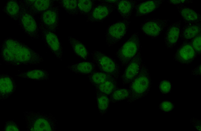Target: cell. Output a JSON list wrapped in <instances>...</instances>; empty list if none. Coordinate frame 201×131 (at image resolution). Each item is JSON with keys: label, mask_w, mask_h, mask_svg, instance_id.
Returning a JSON list of instances; mask_svg holds the SVG:
<instances>
[{"label": "cell", "mask_w": 201, "mask_h": 131, "mask_svg": "<svg viewBox=\"0 0 201 131\" xmlns=\"http://www.w3.org/2000/svg\"><path fill=\"white\" fill-rule=\"evenodd\" d=\"M201 64H199L195 68L192 70L191 71L192 75L196 76L201 75Z\"/></svg>", "instance_id": "cell-37"}, {"label": "cell", "mask_w": 201, "mask_h": 131, "mask_svg": "<svg viewBox=\"0 0 201 131\" xmlns=\"http://www.w3.org/2000/svg\"><path fill=\"white\" fill-rule=\"evenodd\" d=\"M152 84L149 69L143 62L138 72L129 84L130 96L126 101L131 104L144 97L150 91Z\"/></svg>", "instance_id": "cell-2"}, {"label": "cell", "mask_w": 201, "mask_h": 131, "mask_svg": "<svg viewBox=\"0 0 201 131\" xmlns=\"http://www.w3.org/2000/svg\"><path fill=\"white\" fill-rule=\"evenodd\" d=\"M0 57L5 64L13 66L38 65L43 62L42 57L20 40L8 37L0 46Z\"/></svg>", "instance_id": "cell-1"}, {"label": "cell", "mask_w": 201, "mask_h": 131, "mask_svg": "<svg viewBox=\"0 0 201 131\" xmlns=\"http://www.w3.org/2000/svg\"><path fill=\"white\" fill-rule=\"evenodd\" d=\"M87 76L89 82L94 87L107 80L116 79L110 75L100 71H95Z\"/></svg>", "instance_id": "cell-28"}, {"label": "cell", "mask_w": 201, "mask_h": 131, "mask_svg": "<svg viewBox=\"0 0 201 131\" xmlns=\"http://www.w3.org/2000/svg\"><path fill=\"white\" fill-rule=\"evenodd\" d=\"M190 41L198 56L201 54V34L198 35Z\"/></svg>", "instance_id": "cell-31"}, {"label": "cell", "mask_w": 201, "mask_h": 131, "mask_svg": "<svg viewBox=\"0 0 201 131\" xmlns=\"http://www.w3.org/2000/svg\"><path fill=\"white\" fill-rule=\"evenodd\" d=\"M161 110L165 112H168L172 111L174 107L173 104L169 101H164L161 103L159 105Z\"/></svg>", "instance_id": "cell-34"}, {"label": "cell", "mask_w": 201, "mask_h": 131, "mask_svg": "<svg viewBox=\"0 0 201 131\" xmlns=\"http://www.w3.org/2000/svg\"><path fill=\"white\" fill-rule=\"evenodd\" d=\"M142 47L138 32H135L117 49L115 53L121 65L125 67L139 52Z\"/></svg>", "instance_id": "cell-4"}, {"label": "cell", "mask_w": 201, "mask_h": 131, "mask_svg": "<svg viewBox=\"0 0 201 131\" xmlns=\"http://www.w3.org/2000/svg\"><path fill=\"white\" fill-rule=\"evenodd\" d=\"M130 24L129 20L123 19L108 26L105 35V40L108 47L116 44L125 37Z\"/></svg>", "instance_id": "cell-6"}, {"label": "cell", "mask_w": 201, "mask_h": 131, "mask_svg": "<svg viewBox=\"0 0 201 131\" xmlns=\"http://www.w3.org/2000/svg\"><path fill=\"white\" fill-rule=\"evenodd\" d=\"M16 76L35 81H47L49 79L48 72L44 69H30L19 73Z\"/></svg>", "instance_id": "cell-20"}, {"label": "cell", "mask_w": 201, "mask_h": 131, "mask_svg": "<svg viewBox=\"0 0 201 131\" xmlns=\"http://www.w3.org/2000/svg\"><path fill=\"white\" fill-rule=\"evenodd\" d=\"M164 1L163 0H147L137 4L135 7V17H139L154 12Z\"/></svg>", "instance_id": "cell-17"}, {"label": "cell", "mask_w": 201, "mask_h": 131, "mask_svg": "<svg viewBox=\"0 0 201 131\" xmlns=\"http://www.w3.org/2000/svg\"><path fill=\"white\" fill-rule=\"evenodd\" d=\"M21 7L34 16L54 5L55 0H18Z\"/></svg>", "instance_id": "cell-13"}, {"label": "cell", "mask_w": 201, "mask_h": 131, "mask_svg": "<svg viewBox=\"0 0 201 131\" xmlns=\"http://www.w3.org/2000/svg\"><path fill=\"white\" fill-rule=\"evenodd\" d=\"M96 0H78L79 15L87 18L96 4Z\"/></svg>", "instance_id": "cell-29"}, {"label": "cell", "mask_w": 201, "mask_h": 131, "mask_svg": "<svg viewBox=\"0 0 201 131\" xmlns=\"http://www.w3.org/2000/svg\"><path fill=\"white\" fill-rule=\"evenodd\" d=\"M169 19H147L141 23L140 29L145 36L152 39H156L169 25Z\"/></svg>", "instance_id": "cell-10"}, {"label": "cell", "mask_w": 201, "mask_h": 131, "mask_svg": "<svg viewBox=\"0 0 201 131\" xmlns=\"http://www.w3.org/2000/svg\"><path fill=\"white\" fill-rule=\"evenodd\" d=\"M190 122L197 130H201V120L200 119L193 118L190 120Z\"/></svg>", "instance_id": "cell-36"}, {"label": "cell", "mask_w": 201, "mask_h": 131, "mask_svg": "<svg viewBox=\"0 0 201 131\" xmlns=\"http://www.w3.org/2000/svg\"><path fill=\"white\" fill-rule=\"evenodd\" d=\"M95 91V99L99 114L104 116L107 114L110 103L109 96L99 91Z\"/></svg>", "instance_id": "cell-25"}, {"label": "cell", "mask_w": 201, "mask_h": 131, "mask_svg": "<svg viewBox=\"0 0 201 131\" xmlns=\"http://www.w3.org/2000/svg\"><path fill=\"white\" fill-rule=\"evenodd\" d=\"M91 54L92 62L100 71L118 79L120 74V67L115 59L99 51H93Z\"/></svg>", "instance_id": "cell-5"}, {"label": "cell", "mask_w": 201, "mask_h": 131, "mask_svg": "<svg viewBox=\"0 0 201 131\" xmlns=\"http://www.w3.org/2000/svg\"><path fill=\"white\" fill-rule=\"evenodd\" d=\"M17 86L14 78L7 74L0 75V100L11 97L15 91Z\"/></svg>", "instance_id": "cell-16"}, {"label": "cell", "mask_w": 201, "mask_h": 131, "mask_svg": "<svg viewBox=\"0 0 201 131\" xmlns=\"http://www.w3.org/2000/svg\"><path fill=\"white\" fill-rule=\"evenodd\" d=\"M23 113L27 130L55 131L57 129L58 120L51 114L33 111Z\"/></svg>", "instance_id": "cell-3"}, {"label": "cell", "mask_w": 201, "mask_h": 131, "mask_svg": "<svg viewBox=\"0 0 201 131\" xmlns=\"http://www.w3.org/2000/svg\"><path fill=\"white\" fill-rule=\"evenodd\" d=\"M197 57L190 41H184L177 49L173 58L180 64L186 65L192 62Z\"/></svg>", "instance_id": "cell-12"}, {"label": "cell", "mask_w": 201, "mask_h": 131, "mask_svg": "<svg viewBox=\"0 0 201 131\" xmlns=\"http://www.w3.org/2000/svg\"><path fill=\"white\" fill-rule=\"evenodd\" d=\"M20 128L18 123L14 122L13 120H10L6 121L5 123L4 127L2 130L3 131H20Z\"/></svg>", "instance_id": "cell-32"}, {"label": "cell", "mask_w": 201, "mask_h": 131, "mask_svg": "<svg viewBox=\"0 0 201 131\" xmlns=\"http://www.w3.org/2000/svg\"><path fill=\"white\" fill-rule=\"evenodd\" d=\"M118 1L97 0L98 3L86 18L87 22L94 23L104 21L116 9Z\"/></svg>", "instance_id": "cell-7"}, {"label": "cell", "mask_w": 201, "mask_h": 131, "mask_svg": "<svg viewBox=\"0 0 201 131\" xmlns=\"http://www.w3.org/2000/svg\"><path fill=\"white\" fill-rule=\"evenodd\" d=\"M60 6H53L42 13L40 17L39 31L56 32L60 20Z\"/></svg>", "instance_id": "cell-8"}, {"label": "cell", "mask_w": 201, "mask_h": 131, "mask_svg": "<svg viewBox=\"0 0 201 131\" xmlns=\"http://www.w3.org/2000/svg\"><path fill=\"white\" fill-rule=\"evenodd\" d=\"M135 0H118L117 9L124 19L129 20L137 4Z\"/></svg>", "instance_id": "cell-22"}, {"label": "cell", "mask_w": 201, "mask_h": 131, "mask_svg": "<svg viewBox=\"0 0 201 131\" xmlns=\"http://www.w3.org/2000/svg\"><path fill=\"white\" fill-rule=\"evenodd\" d=\"M167 1L169 4L175 6L184 5L186 4L192 3L193 2V0H168Z\"/></svg>", "instance_id": "cell-35"}, {"label": "cell", "mask_w": 201, "mask_h": 131, "mask_svg": "<svg viewBox=\"0 0 201 131\" xmlns=\"http://www.w3.org/2000/svg\"><path fill=\"white\" fill-rule=\"evenodd\" d=\"M130 96V91L127 88H117L109 96L110 103H114L126 101Z\"/></svg>", "instance_id": "cell-30"}, {"label": "cell", "mask_w": 201, "mask_h": 131, "mask_svg": "<svg viewBox=\"0 0 201 131\" xmlns=\"http://www.w3.org/2000/svg\"><path fill=\"white\" fill-rule=\"evenodd\" d=\"M39 31L40 39L44 46L55 57L62 61L63 47L56 32L47 30Z\"/></svg>", "instance_id": "cell-11"}, {"label": "cell", "mask_w": 201, "mask_h": 131, "mask_svg": "<svg viewBox=\"0 0 201 131\" xmlns=\"http://www.w3.org/2000/svg\"><path fill=\"white\" fill-rule=\"evenodd\" d=\"M181 21H178L169 24L165 32L164 42L167 49H172L177 44L181 29Z\"/></svg>", "instance_id": "cell-15"}, {"label": "cell", "mask_w": 201, "mask_h": 131, "mask_svg": "<svg viewBox=\"0 0 201 131\" xmlns=\"http://www.w3.org/2000/svg\"><path fill=\"white\" fill-rule=\"evenodd\" d=\"M172 85L171 82L168 80H164L160 82L159 87L162 93L166 94L169 93L171 91Z\"/></svg>", "instance_id": "cell-33"}, {"label": "cell", "mask_w": 201, "mask_h": 131, "mask_svg": "<svg viewBox=\"0 0 201 131\" xmlns=\"http://www.w3.org/2000/svg\"><path fill=\"white\" fill-rule=\"evenodd\" d=\"M72 72L81 75H88L96 71V66L90 61L78 62L66 67Z\"/></svg>", "instance_id": "cell-21"}, {"label": "cell", "mask_w": 201, "mask_h": 131, "mask_svg": "<svg viewBox=\"0 0 201 131\" xmlns=\"http://www.w3.org/2000/svg\"><path fill=\"white\" fill-rule=\"evenodd\" d=\"M142 62L140 52L125 67L124 70L121 76L123 86L129 84L138 72Z\"/></svg>", "instance_id": "cell-14"}, {"label": "cell", "mask_w": 201, "mask_h": 131, "mask_svg": "<svg viewBox=\"0 0 201 131\" xmlns=\"http://www.w3.org/2000/svg\"><path fill=\"white\" fill-rule=\"evenodd\" d=\"M21 7L18 0L8 1L3 8L2 11L13 20L18 21Z\"/></svg>", "instance_id": "cell-24"}, {"label": "cell", "mask_w": 201, "mask_h": 131, "mask_svg": "<svg viewBox=\"0 0 201 131\" xmlns=\"http://www.w3.org/2000/svg\"><path fill=\"white\" fill-rule=\"evenodd\" d=\"M117 80L115 79L107 80L94 87L95 90L99 91L109 96L118 88Z\"/></svg>", "instance_id": "cell-27"}, {"label": "cell", "mask_w": 201, "mask_h": 131, "mask_svg": "<svg viewBox=\"0 0 201 131\" xmlns=\"http://www.w3.org/2000/svg\"><path fill=\"white\" fill-rule=\"evenodd\" d=\"M67 14L72 16L79 15L78 0H55Z\"/></svg>", "instance_id": "cell-26"}, {"label": "cell", "mask_w": 201, "mask_h": 131, "mask_svg": "<svg viewBox=\"0 0 201 131\" xmlns=\"http://www.w3.org/2000/svg\"><path fill=\"white\" fill-rule=\"evenodd\" d=\"M68 39L71 48L75 54L83 60H86L89 53L84 44L78 39L72 36H68Z\"/></svg>", "instance_id": "cell-23"}, {"label": "cell", "mask_w": 201, "mask_h": 131, "mask_svg": "<svg viewBox=\"0 0 201 131\" xmlns=\"http://www.w3.org/2000/svg\"><path fill=\"white\" fill-rule=\"evenodd\" d=\"M201 34V22L184 24L181 29L180 37L183 42L189 41Z\"/></svg>", "instance_id": "cell-18"}, {"label": "cell", "mask_w": 201, "mask_h": 131, "mask_svg": "<svg viewBox=\"0 0 201 131\" xmlns=\"http://www.w3.org/2000/svg\"><path fill=\"white\" fill-rule=\"evenodd\" d=\"M175 6L184 24L201 22V14L194 9L184 5Z\"/></svg>", "instance_id": "cell-19"}, {"label": "cell", "mask_w": 201, "mask_h": 131, "mask_svg": "<svg viewBox=\"0 0 201 131\" xmlns=\"http://www.w3.org/2000/svg\"><path fill=\"white\" fill-rule=\"evenodd\" d=\"M20 7L18 20L20 28L32 39H40L39 28L34 16Z\"/></svg>", "instance_id": "cell-9"}]
</instances>
